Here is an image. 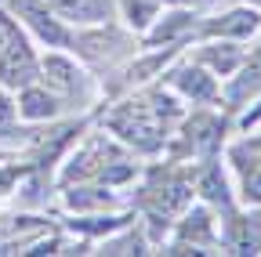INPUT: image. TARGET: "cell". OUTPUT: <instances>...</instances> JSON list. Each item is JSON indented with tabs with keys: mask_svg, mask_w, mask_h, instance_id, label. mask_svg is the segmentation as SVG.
<instances>
[{
	"mask_svg": "<svg viewBox=\"0 0 261 257\" xmlns=\"http://www.w3.org/2000/svg\"><path fill=\"white\" fill-rule=\"evenodd\" d=\"M11 15H15V22L18 25H25V29H33L47 47H69L73 44V37L65 33V25L55 18V11L47 8V0H0Z\"/></svg>",
	"mask_w": 261,
	"mask_h": 257,
	"instance_id": "6da1fadb",
	"label": "cell"
},
{
	"mask_svg": "<svg viewBox=\"0 0 261 257\" xmlns=\"http://www.w3.org/2000/svg\"><path fill=\"white\" fill-rule=\"evenodd\" d=\"M40 80V62H37V51L29 47L25 33H18L8 40V47L0 51V87L8 91H22L29 83Z\"/></svg>",
	"mask_w": 261,
	"mask_h": 257,
	"instance_id": "7a4b0ae2",
	"label": "cell"
},
{
	"mask_svg": "<svg viewBox=\"0 0 261 257\" xmlns=\"http://www.w3.org/2000/svg\"><path fill=\"white\" fill-rule=\"evenodd\" d=\"M18 116L25 120V123H40V120H51V116H58V109H62V102L55 98L51 91H44V87H37V83H29V87H22L18 91Z\"/></svg>",
	"mask_w": 261,
	"mask_h": 257,
	"instance_id": "3957f363",
	"label": "cell"
},
{
	"mask_svg": "<svg viewBox=\"0 0 261 257\" xmlns=\"http://www.w3.org/2000/svg\"><path fill=\"white\" fill-rule=\"evenodd\" d=\"M261 25V18L247 8H236V11H225L211 22H203V33L207 37H250L254 29Z\"/></svg>",
	"mask_w": 261,
	"mask_h": 257,
	"instance_id": "277c9868",
	"label": "cell"
},
{
	"mask_svg": "<svg viewBox=\"0 0 261 257\" xmlns=\"http://www.w3.org/2000/svg\"><path fill=\"white\" fill-rule=\"evenodd\" d=\"M40 73H44L47 87L65 91V94H76V87L84 83V73L73 66L69 58H62V54H47V58L40 62Z\"/></svg>",
	"mask_w": 261,
	"mask_h": 257,
	"instance_id": "5b68a950",
	"label": "cell"
},
{
	"mask_svg": "<svg viewBox=\"0 0 261 257\" xmlns=\"http://www.w3.org/2000/svg\"><path fill=\"white\" fill-rule=\"evenodd\" d=\"M47 8L69 22H106L109 0H47Z\"/></svg>",
	"mask_w": 261,
	"mask_h": 257,
	"instance_id": "8992f818",
	"label": "cell"
},
{
	"mask_svg": "<svg viewBox=\"0 0 261 257\" xmlns=\"http://www.w3.org/2000/svg\"><path fill=\"white\" fill-rule=\"evenodd\" d=\"M218 134H221V123L207 112H196L189 123H185V141L192 152H211L218 145Z\"/></svg>",
	"mask_w": 261,
	"mask_h": 257,
	"instance_id": "52a82bcc",
	"label": "cell"
},
{
	"mask_svg": "<svg viewBox=\"0 0 261 257\" xmlns=\"http://www.w3.org/2000/svg\"><path fill=\"white\" fill-rule=\"evenodd\" d=\"M171 83H174L181 94L196 98V102H211V98H218V83H214V76L203 73V69H181V73L171 76Z\"/></svg>",
	"mask_w": 261,
	"mask_h": 257,
	"instance_id": "ba28073f",
	"label": "cell"
},
{
	"mask_svg": "<svg viewBox=\"0 0 261 257\" xmlns=\"http://www.w3.org/2000/svg\"><path fill=\"white\" fill-rule=\"evenodd\" d=\"M236 253H257L261 250V217H240L232 221V236H228Z\"/></svg>",
	"mask_w": 261,
	"mask_h": 257,
	"instance_id": "9c48e42d",
	"label": "cell"
},
{
	"mask_svg": "<svg viewBox=\"0 0 261 257\" xmlns=\"http://www.w3.org/2000/svg\"><path fill=\"white\" fill-rule=\"evenodd\" d=\"M257 91H261V47L250 54V62L243 66L240 80L228 87V98H232V102H243L247 94H257Z\"/></svg>",
	"mask_w": 261,
	"mask_h": 257,
	"instance_id": "30bf717a",
	"label": "cell"
},
{
	"mask_svg": "<svg viewBox=\"0 0 261 257\" xmlns=\"http://www.w3.org/2000/svg\"><path fill=\"white\" fill-rule=\"evenodd\" d=\"M120 8H123V18L142 33V29H149V25L156 22L160 0H120Z\"/></svg>",
	"mask_w": 261,
	"mask_h": 257,
	"instance_id": "8fae6325",
	"label": "cell"
},
{
	"mask_svg": "<svg viewBox=\"0 0 261 257\" xmlns=\"http://www.w3.org/2000/svg\"><path fill=\"white\" fill-rule=\"evenodd\" d=\"M207 66H214L221 76L225 73H232L236 69V62H240V47L236 44H214V47H203V54H200Z\"/></svg>",
	"mask_w": 261,
	"mask_h": 257,
	"instance_id": "7c38bea8",
	"label": "cell"
},
{
	"mask_svg": "<svg viewBox=\"0 0 261 257\" xmlns=\"http://www.w3.org/2000/svg\"><path fill=\"white\" fill-rule=\"evenodd\" d=\"M200 192H203L211 203H228V185L221 178V167H207L200 174Z\"/></svg>",
	"mask_w": 261,
	"mask_h": 257,
	"instance_id": "4fadbf2b",
	"label": "cell"
},
{
	"mask_svg": "<svg viewBox=\"0 0 261 257\" xmlns=\"http://www.w3.org/2000/svg\"><path fill=\"white\" fill-rule=\"evenodd\" d=\"M185 29H192V15H185V11H178V15H171L167 18V25H160L156 33H152V40H174L178 33H185Z\"/></svg>",
	"mask_w": 261,
	"mask_h": 257,
	"instance_id": "5bb4252c",
	"label": "cell"
},
{
	"mask_svg": "<svg viewBox=\"0 0 261 257\" xmlns=\"http://www.w3.org/2000/svg\"><path fill=\"white\" fill-rule=\"evenodd\" d=\"M15 116H18V109H15V102H11L8 87H0V131H4V127H11V123H15Z\"/></svg>",
	"mask_w": 261,
	"mask_h": 257,
	"instance_id": "9a60e30c",
	"label": "cell"
},
{
	"mask_svg": "<svg viewBox=\"0 0 261 257\" xmlns=\"http://www.w3.org/2000/svg\"><path fill=\"white\" fill-rule=\"evenodd\" d=\"M163 4H174V8H181V4H192V0H163Z\"/></svg>",
	"mask_w": 261,
	"mask_h": 257,
	"instance_id": "2e32d148",
	"label": "cell"
},
{
	"mask_svg": "<svg viewBox=\"0 0 261 257\" xmlns=\"http://www.w3.org/2000/svg\"><path fill=\"white\" fill-rule=\"evenodd\" d=\"M247 4H257V8H261V0H247Z\"/></svg>",
	"mask_w": 261,
	"mask_h": 257,
	"instance_id": "e0dca14e",
	"label": "cell"
}]
</instances>
